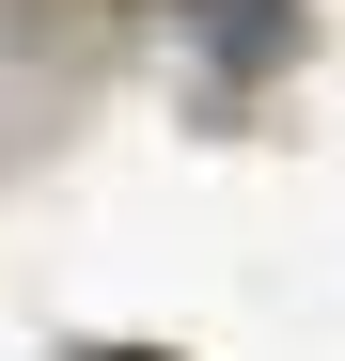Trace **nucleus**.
Instances as JSON below:
<instances>
[{
    "mask_svg": "<svg viewBox=\"0 0 345 361\" xmlns=\"http://www.w3.org/2000/svg\"><path fill=\"white\" fill-rule=\"evenodd\" d=\"M94 361H157V345H94Z\"/></svg>",
    "mask_w": 345,
    "mask_h": 361,
    "instance_id": "obj_1",
    "label": "nucleus"
}]
</instances>
